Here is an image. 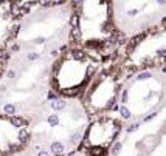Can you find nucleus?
Listing matches in <instances>:
<instances>
[{
	"instance_id": "f257e3e1",
	"label": "nucleus",
	"mask_w": 166,
	"mask_h": 156,
	"mask_svg": "<svg viewBox=\"0 0 166 156\" xmlns=\"http://www.w3.org/2000/svg\"><path fill=\"white\" fill-rule=\"evenodd\" d=\"M64 150H65V147H64V144H62V142L56 141V142H53V144H51V153H53V155L61 156L62 153H64Z\"/></svg>"
},
{
	"instance_id": "f03ea898",
	"label": "nucleus",
	"mask_w": 166,
	"mask_h": 156,
	"mask_svg": "<svg viewBox=\"0 0 166 156\" xmlns=\"http://www.w3.org/2000/svg\"><path fill=\"white\" fill-rule=\"evenodd\" d=\"M65 100H62V99H53L51 100V108L53 110H56V111H62V110H65Z\"/></svg>"
},
{
	"instance_id": "7ed1b4c3",
	"label": "nucleus",
	"mask_w": 166,
	"mask_h": 156,
	"mask_svg": "<svg viewBox=\"0 0 166 156\" xmlns=\"http://www.w3.org/2000/svg\"><path fill=\"white\" fill-rule=\"evenodd\" d=\"M127 43V36L124 34V32H118V34H115V45L116 46H123Z\"/></svg>"
},
{
	"instance_id": "20e7f679",
	"label": "nucleus",
	"mask_w": 166,
	"mask_h": 156,
	"mask_svg": "<svg viewBox=\"0 0 166 156\" xmlns=\"http://www.w3.org/2000/svg\"><path fill=\"white\" fill-rule=\"evenodd\" d=\"M144 37H146V34H137V36H134L132 39L129 40V46H130V50H134L135 46H137L138 43H140Z\"/></svg>"
},
{
	"instance_id": "39448f33",
	"label": "nucleus",
	"mask_w": 166,
	"mask_h": 156,
	"mask_svg": "<svg viewBox=\"0 0 166 156\" xmlns=\"http://www.w3.org/2000/svg\"><path fill=\"white\" fill-rule=\"evenodd\" d=\"M3 111H5V114L14 116L16 111H17V105H14V104H5V105H3Z\"/></svg>"
},
{
	"instance_id": "423d86ee",
	"label": "nucleus",
	"mask_w": 166,
	"mask_h": 156,
	"mask_svg": "<svg viewBox=\"0 0 166 156\" xmlns=\"http://www.w3.org/2000/svg\"><path fill=\"white\" fill-rule=\"evenodd\" d=\"M78 93H79V87H75V88H65V90H62V94H64V96H70V98L78 96Z\"/></svg>"
},
{
	"instance_id": "0eeeda50",
	"label": "nucleus",
	"mask_w": 166,
	"mask_h": 156,
	"mask_svg": "<svg viewBox=\"0 0 166 156\" xmlns=\"http://www.w3.org/2000/svg\"><path fill=\"white\" fill-rule=\"evenodd\" d=\"M120 114H121V118H123L124 121H127V119L132 118V114H130V110H129V108L124 105V104L120 107Z\"/></svg>"
},
{
	"instance_id": "6e6552de",
	"label": "nucleus",
	"mask_w": 166,
	"mask_h": 156,
	"mask_svg": "<svg viewBox=\"0 0 166 156\" xmlns=\"http://www.w3.org/2000/svg\"><path fill=\"white\" fill-rule=\"evenodd\" d=\"M72 57L75 60H84L86 59V53L82 51V50H73L72 51Z\"/></svg>"
},
{
	"instance_id": "1a4fd4ad",
	"label": "nucleus",
	"mask_w": 166,
	"mask_h": 156,
	"mask_svg": "<svg viewBox=\"0 0 166 156\" xmlns=\"http://www.w3.org/2000/svg\"><path fill=\"white\" fill-rule=\"evenodd\" d=\"M152 76H154V74H152L151 71H143V73H140L137 76V80H138V82H141V80H148V79H152Z\"/></svg>"
},
{
	"instance_id": "9d476101",
	"label": "nucleus",
	"mask_w": 166,
	"mask_h": 156,
	"mask_svg": "<svg viewBox=\"0 0 166 156\" xmlns=\"http://www.w3.org/2000/svg\"><path fill=\"white\" fill-rule=\"evenodd\" d=\"M28 136H30V133L26 131V130H20V131H19V142L25 144V142L28 141Z\"/></svg>"
},
{
	"instance_id": "9b49d317",
	"label": "nucleus",
	"mask_w": 166,
	"mask_h": 156,
	"mask_svg": "<svg viewBox=\"0 0 166 156\" xmlns=\"http://www.w3.org/2000/svg\"><path fill=\"white\" fill-rule=\"evenodd\" d=\"M58 124H59L58 114H51V116H48V125H50V127H56Z\"/></svg>"
},
{
	"instance_id": "f8f14e48",
	"label": "nucleus",
	"mask_w": 166,
	"mask_h": 156,
	"mask_svg": "<svg viewBox=\"0 0 166 156\" xmlns=\"http://www.w3.org/2000/svg\"><path fill=\"white\" fill-rule=\"evenodd\" d=\"M72 37L76 40V42H79V40H81V30H79V26H76V28L72 30Z\"/></svg>"
},
{
	"instance_id": "ddd939ff",
	"label": "nucleus",
	"mask_w": 166,
	"mask_h": 156,
	"mask_svg": "<svg viewBox=\"0 0 166 156\" xmlns=\"http://www.w3.org/2000/svg\"><path fill=\"white\" fill-rule=\"evenodd\" d=\"M11 124L14 125V127H22V125H25V121H23V119H20V118L12 116V118H11Z\"/></svg>"
},
{
	"instance_id": "4468645a",
	"label": "nucleus",
	"mask_w": 166,
	"mask_h": 156,
	"mask_svg": "<svg viewBox=\"0 0 166 156\" xmlns=\"http://www.w3.org/2000/svg\"><path fill=\"white\" fill-rule=\"evenodd\" d=\"M121 148H123V144H121V142H115V144H113V147H112V155H113V156L120 155Z\"/></svg>"
},
{
	"instance_id": "2eb2a0df",
	"label": "nucleus",
	"mask_w": 166,
	"mask_h": 156,
	"mask_svg": "<svg viewBox=\"0 0 166 156\" xmlns=\"http://www.w3.org/2000/svg\"><path fill=\"white\" fill-rule=\"evenodd\" d=\"M70 26H72V28L79 26V16H78V14H73V16L70 17Z\"/></svg>"
},
{
	"instance_id": "dca6fc26",
	"label": "nucleus",
	"mask_w": 166,
	"mask_h": 156,
	"mask_svg": "<svg viewBox=\"0 0 166 156\" xmlns=\"http://www.w3.org/2000/svg\"><path fill=\"white\" fill-rule=\"evenodd\" d=\"M120 100H121L124 105L127 104V100H129V91H127V90H123V91H121V98H120Z\"/></svg>"
},
{
	"instance_id": "f3484780",
	"label": "nucleus",
	"mask_w": 166,
	"mask_h": 156,
	"mask_svg": "<svg viewBox=\"0 0 166 156\" xmlns=\"http://www.w3.org/2000/svg\"><path fill=\"white\" fill-rule=\"evenodd\" d=\"M39 57H40V54H39V53H36V51L28 53V56H26V59H28V60H31V62H33V60H37Z\"/></svg>"
},
{
	"instance_id": "a211bd4d",
	"label": "nucleus",
	"mask_w": 166,
	"mask_h": 156,
	"mask_svg": "<svg viewBox=\"0 0 166 156\" xmlns=\"http://www.w3.org/2000/svg\"><path fill=\"white\" fill-rule=\"evenodd\" d=\"M157 56L160 59H166V46H163V48L157 50Z\"/></svg>"
},
{
	"instance_id": "6ab92c4d",
	"label": "nucleus",
	"mask_w": 166,
	"mask_h": 156,
	"mask_svg": "<svg viewBox=\"0 0 166 156\" xmlns=\"http://www.w3.org/2000/svg\"><path fill=\"white\" fill-rule=\"evenodd\" d=\"M115 102H116V98H115V96H112V98H110V100L107 102L106 108H107V110H112V107H115Z\"/></svg>"
},
{
	"instance_id": "aec40b11",
	"label": "nucleus",
	"mask_w": 166,
	"mask_h": 156,
	"mask_svg": "<svg viewBox=\"0 0 166 156\" xmlns=\"http://www.w3.org/2000/svg\"><path fill=\"white\" fill-rule=\"evenodd\" d=\"M138 127H140V124H132V125H129L127 127V133H132V131H135V130H138Z\"/></svg>"
},
{
	"instance_id": "412c9836",
	"label": "nucleus",
	"mask_w": 166,
	"mask_h": 156,
	"mask_svg": "<svg viewBox=\"0 0 166 156\" xmlns=\"http://www.w3.org/2000/svg\"><path fill=\"white\" fill-rule=\"evenodd\" d=\"M92 155H93V156H101V155H102V148H99V147L93 148V150H92Z\"/></svg>"
},
{
	"instance_id": "4be33fe9",
	"label": "nucleus",
	"mask_w": 166,
	"mask_h": 156,
	"mask_svg": "<svg viewBox=\"0 0 166 156\" xmlns=\"http://www.w3.org/2000/svg\"><path fill=\"white\" fill-rule=\"evenodd\" d=\"M138 12H140V11H138L137 8H130V9L127 11V16H130V17H134V16H137V14H138Z\"/></svg>"
},
{
	"instance_id": "5701e85b",
	"label": "nucleus",
	"mask_w": 166,
	"mask_h": 156,
	"mask_svg": "<svg viewBox=\"0 0 166 156\" xmlns=\"http://www.w3.org/2000/svg\"><path fill=\"white\" fill-rule=\"evenodd\" d=\"M6 77H8V79H14L16 77V71L14 70H8V71H6Z\"/></svg>"
},
{
	"instance_id": "b1692460",
	"label": "nucleus",
	"mask_w": 166,
	"mask_h": 156,
	"mask_svg": "<svg viewBox=\"0 0 166 156\" xmlns=\"http://www.w3.org/2000/svg\"><path fill=\"white\" fill-rule=\"evenodd\" d=\"M157 116V111H154V113H151V114H148V116L146 118H144V122H149V121H152V119H154Z\"/></svg>"
},
{
	"instance_id": "393cba45",
	"label": "nucleus",
	"mask_w": 166,
	"mask_h": 156,
	"mask_svg": "<svg viewBox=\"0 0 166 156\" xmlns=\"http://www.w3.org/2000/svg\"><path fill=\"white\" fill-rule=\"evenodd\" d=\"M39 5L40 6H50L53 3H51V0H39Z\"/></svg>"
},
{
	"instance_id": "a878e982",
	"label": "nucleus",
	"mask_w": 166,
	"mask_h": 156,
	"mask_svg": "<svg viewBox=\"0 0 166 156\" xmlns=\"http://www.w3.org/2000/svg\"><path fill=\"white\" fill-rule=\"evenodd\" d=\"M11 51H14V53H16V51H20V46H19L17 43H14V45L11 46Z\"/></svg>"
},
{
	"instance_id": "bb28decb",
	"label": "nucleus",
	"mask_w": 166,
	"mask_h": 156,
	"mask_svg": "<svg viewBox=\"0 0 166 156\" xmlns=\"http://www.w3.org/2000/svg\"><path fill=\"white\" fill-rule=\"evenodd\" d=\"M82 2H84V0H72V3H73L75 6H79Z\"/></svg>"
},
{
	"instance_id": "cd10ccee",
	"label": "nucleus",
	"mask_w": 166,
	"mask_h": 156,
	"mask_svg": "<svg viewBox=\"0 0 166 156\" xmlns=\"http://www.w3.org/2000/svg\"><path fill=\"white\" fill-rule=\"evenodd\" d=\"M155 2L160 5V6H165V5H166V0H155Z\"/></svg>"
},
{
	"instance_id": "c85d7f7f",
	"label": "nucleus",
	"mask_w": 166,
	"mask_h": 156,
	"mask_svg": "<svg viewBox=\"0 0 166 156\" xmlns=\"http://www.w3.org/2000/svg\"><path fill=\"white\" fill-rule=\"evenodd\" d=\"M37 156H51L50 153H48V152H39V155Z\"/></svg>"
},
{
	"instance_id": "c756f323",
	"label": "nucleus",
	"mask_w": 166,
	"mask_h": 156,
	"mask_svg": "<svg viewBox=\"0 0 166 156\" xmlns=\"http://www.w3.org/2000/svg\"><path fill=\"white\" fill-rule=\"evenodd\" d=\"M58 54H59V51H58V50H53V51H51V56H53V57H56Z\"/></svg>"
},
{
	"instance_id": "7c9ffc66",
	"label": "nucleus",
	"mask_w": 166,
	"mask_h": 156,
	"mask_svg": "<svg viewBox=\"0 0 166 156\" xmlns=\"http://www.w3.org/2000/svg\"><path fill=\"white\" fill-rule=\"evenodd\" d=\"M48 99H50V100L56 99V96H54V93H50V94H48Z\"/></svg>"
},
{
	"instance_id": "2f4dec72",
	"label": "nucleus",
	"mask_w": 166,
	"mask_h": 156,
	"mask_svg": "<svg viewBox=\"0 0 166 156\" xmlns=\"http://www.w3.org/2000/svg\"><path fill=\"white\" fill-rule=\"evenodd\" d=\"M62 2H64V0H51V3H54V5H56V3H62Z\"/></svg>"
},
{
	"instance_id": "473e14b6",
	"label": "nucleus",
	"mask_w": 166,
	"mask_h": 156,
	"mask_svg": "<svg viewBox=\"0 0 166 156\" xmlns=\"http://www.w3.org/2000/svg\"><path fill=\"white\" fill-rule=\"evenodd\" d=\"M162 73H163V74H166V65H163V66H162Z\"/></svg>"
},
{
	"instance_id": "72a5a7b5",
	"label": "nucleus",
	"mask_w": 166,
	"mask_h": 156,
	"mask_svg": "<svg viewBox=\"0 0 166 156\" xmlns=\"http://www.w3.org/2000/svg\"><path fill=\"white\" fill-rule=\"evenodd\" d=\"M2 74H3V70H2V68H0V77H2Z\"/></svg>"
}]
</instances>
